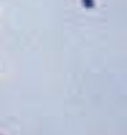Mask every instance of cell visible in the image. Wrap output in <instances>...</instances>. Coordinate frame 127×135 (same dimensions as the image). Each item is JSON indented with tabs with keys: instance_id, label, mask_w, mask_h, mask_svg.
Listing matches in <instances>:
<instances>
[{
	"instance_id": "1",
	"label": "cell",
	"mask_w": 127,
	"mask_h": 135,
	"mask_svg": "<svg viewBox=\"0 0 127 135\" xmlns=\"http://www.w3.org/2000/svg\"><path fill=\"white\" fill-rule=\"evenodd\" d=\"M83 3L86 7H92V0H83Z\"/></svg>"
}]
</instances>
